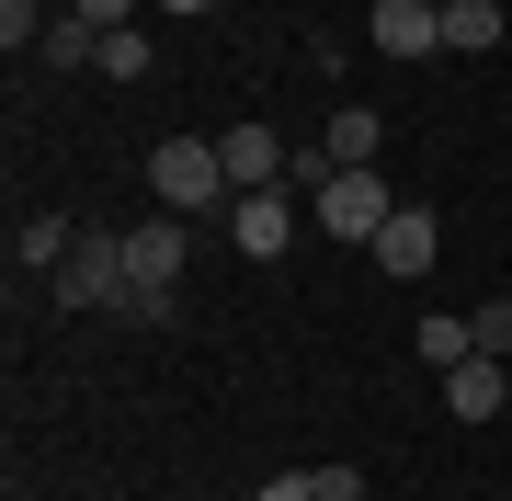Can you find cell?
Here are the masks:
<instances>
[{"label":"cell","mask_w":512,"mask_h":501,"mask_svg":"<svg viewBox=\"0 0 512 501\" xmlns=\"http://www.w3.org/2000/svg\"><path fill=\"white\" fill-rule=\"evenodd\" d=\"M148 194H160V217H217V205H239L217 137H160L148 149Z\"/></svg>","instance_id":"cell-1"},{"label":"cell","mask_w":512,"mask_h":501,"mask_svg":"<svg viewBox=\"0 0 512 501\" xmlns=\"http://www.w3.org/2000/svg\"><path fill=\"white\" fill-rule=\"evenodd\" d=\"M183 262H194V217H148V228H126V274H137L126 319H137V331H171V285H183Z\"/></svg>","instance_id":"cell-2"},{"label":"cell","mask_w":512,"mask_h":501,"mask_svg":"<svg viewBox=\"0 0 512 501\" xmlns=\"http://www.w3.org/2000/svg\"><path fill=\"white\" fill-rule=\"evenodd\" d=\"M57 308H114L126 319V297H137V274H126V228H103V240H80L69 262H57Z\"/></svg>","instance_id":"cell-3"},{"label":"cell","mask_w":512,"mask_h":501,"mask_svg":"<svg viewBox=\"0 0 512 501\" xmlns=\"http://www.w3.org/2000/svg\"><path fill=\"white\" fill-rule=\"evenodd\" d=\"M308 217L330 228V240H365L376 251V228L399 217V205H387V171H330V183L308 194Z\"/></svg>","instance_id":"cell-4"},{"label":"cell","mask_w":512,"mask_h":501,"mask_svg":"<svg viewBox=\"0 0 512 501\" xmlns=\"http://www.w3.org/2000/svg\"><path fill=\"white\" fill-rule=\"evenodd\" d=\"M376 262H387L399 285H421V274L444 262V217H433V205H399V217L376 228Z\"/></svg>","instance_id":"cell-5"},{"label":"cell","mask_w":512,"mask_h":501,"mask_svg":"<svg viewBox=\"0 0 512 501\" xmlns=\"http://www.w3.org/2000/svg\"><path fill=\"white\" fill-rule=\"evenodd\" d=\"M217 160H228V183H239V194H274L285 171H296V149H285L274 126H262V114H251V126H228V137H217Z\"/></svg>","instance_id":"cell-6"},{"label":"cell","mask_w":512,"mask_h":501,"mask_svg":"<svg viewBox=\"0 0 512 501\" xmlns=\"http://www.w3.org/2000/svg\"><path fill=\"white\" fill-rule=\"evenodd\" d=\"M285 240H296V205H285V183H274V194H239V205H228V251L274 262Z\"/></svg>","instance_id":"cell-7"},{"label":"cell","mask_w":512,"mask_h":501,"mask_svg":"<svg viewBox=\"0 0 512 501\" xmlns=\"http://www.w3.org/2000/svg\"><path fill=\"white\" fill-rule=\"evenodd\" d=\"M376 46L387 57H444V0H376Z\"/></svg>","instance_id":"cell-8"},{"label":"cell","mask_w":512,"mask_h":501,"mask_svg":"<svg viewBox=\"0 0 512 501\" xmlns=\"http://www.w3.org/2000/svg\"><path fill=\"white\" fill-rule=\"evenodd\" d=\"M444 399H456V422H501V399H512V376H501V353H467V365L444 376Z\"/></svg>","instance_id":"cell-9"},{"label":"cell","mask_w":512,"mask_h":501,"mask_svg":"<svg viewBox=\"0 0 512 501\" xmlns=\"http://www.w3.org/2000/svg\"><path fill=\"white\" fill-rule=\"evenodd\" d=\"M319 149H330V171H376V149H387V126H376L365 103H342V114H330V137H319Z\"/></svg>","instance_id":"cell-10"},{"label":"cell","mask_w":512,"mask_h":501,"mask_svg":"<svg viewBox=\"0 0 512 501\" xmlns=\"http://www.w3.org/2000/svg\"><path fill=\"white\" fill-rule=\"evenodd\" d=\"M501 35H512L501 0H444V46H456V57H490Z\"/></svg>","instance_id":"cell-11"},{"label":"cell","mask_w":512,"mask_h":501,"mask_svg":"<svg viewBox=\"0 0 512 501\" xmlns=\"http://www.w3.org/2000/svg\"><path fill=\"white\" fill-rule=\"evenodd\" d=\"M69 251H80V228L57 217V205H46V217H23V240H12V274H57Z\"/></svg>","instance_id":"cell-12"},{"label":"cell","mask_w":512,"mask_h":501,"mask_svg":"<svg viewBox=\"0 0 512 501\" xmlns=\"http://www.w3.org/2000/svg\"><path fill=\"white\" fill-rule=\"evenodd\" d=\"M410 353H421L433 376H456L467 353H478V331H467V319H421V331H410Z\"/></svg>","instance_id":"cell-13"},{"label":"cell","mask_w":512,"mask_h":501,"mask_svg":"<svg viewBox=\"0 0 512 501\" xmlns=\"http://www.w3.org/2000/svg\"><path fill=\"white\" fill-rule=\"evenodd\" d=\"M35 57H46V69H92V57H103V35H92V23H80V12H57Z\"/></svg>","instance_id":"cell-14"},{"label":"cell","mask_w":512,"mask_h":501,"mask_svg":"<svg viewBox=\"0 0 512 501\" xmlns=\"http://www.w3.org/2000/svg\"><path fill=\"white\" fill-rule=\"evenodd\" d=\"M46 23H57L46 0H0V46H12V57H23V46H46Z\"/></svg>","instance_id":"cell-15"},{"label":"cell","mask_w":512,"mask_h":501,"mask_svg":"<svg viewBox=\"0 0 512 501\" xmlns=\"http://www.w3.org/2000/svg\"><path fill=\"white\" fill-rule=\"evenodd\" d=\"M92 69H103V80H148V35H137V23H126V35H103Z\"/></svg>","instance_id":"cell-16"},{"label":"cell","mask_w":512,"mask_h":501,"mask_svg":"<svg viewBox=\"0 0 512 501\" xmlns=\"http://www.w3.org/2000/svg\"><path fill=\"white\" fill-rule=\"evenodd\" d=\"M467 331H478V353H512V297H490V308L467 319Z\"/></svg>","instance_id":"cell-17"},{"label":"cell","mask_w":512,"mask_h":501,"mask_svg":"<svg viewBox=\"0 0 512 501\" xmlns=\"http://www.w3.org/2000/svg\"><path fill=\"white\" fill-rule=\"evenodd\" d=\"M69 12L92 23V35H126V23H137V0H69Z\"/></svg>","instance_id":"cell-18"},{"label":"cell","mask_w":512,"mask_h":501,"mask_svg":"<svg viewBox=\"0 0 512 501\" xmlns=\"http://www.w3.org/2000/svg\"><path fill=\"white\" fill-rule=\"evenodd\" d=\"M319 479V501H365V467H308Z\"/></svg>","instance_id":"cell-19"},{"label":"cell","mask_w":512,"mask_h":501,"mask_svg":"<svg viewBox=\"0 0 512 501\" xmlns=\"http://www.w3.org/2000/svg\"><path fill=\"white\" fill-rule=\"evenodd\" d=\"M251 501H319V479H262Z\"/></svg>","instance_id":"cell-20"},{"label":"cell","mask_w":512,"mask_h":501,"mask_svg":"<svg viewBox=\"0 0 512 501\" xmlns=\"http://www.w3.org/2000/svg\"><path fill=\"white\" fill-rule=\"evenodd\" d=\"M160 12H217V0H160Z\"/></svg>","instance_id":"cell-21"}]
</instances>
